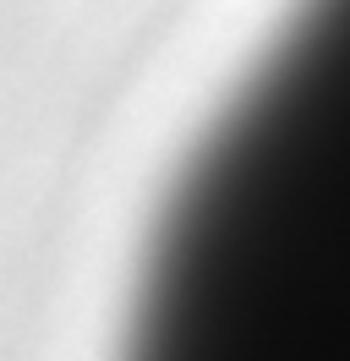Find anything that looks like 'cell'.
Segmentation results:
<instances>
[{
	"label": "cell",
	"instance_id": "1",
	"mask_svg": "<svg viewBox=\"0 0 350 361\" xmlns=\"http://www.w3.org/2000/svg\"><path fill=\"white\" fill-rule=\"evenodd\" d=\"M159 339L350 361V0H301L175 203Z\"/></svg>",
	"mask_w": 350,
	"mask_h": 361
}]
</instances>
